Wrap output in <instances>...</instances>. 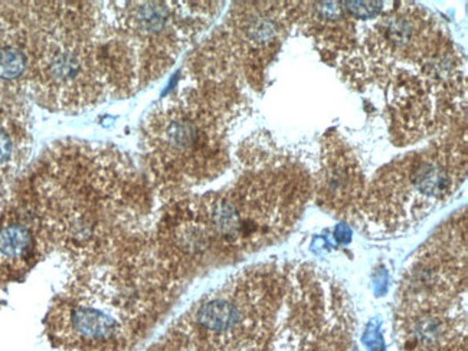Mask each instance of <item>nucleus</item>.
Wrapping results in <instances>:
<instances>
[{
  "instance_id": "nucleus-1",
  "label": "nucleus",
  "mask_w": 468,
  "mask_h": 351,
  "mask_svg": "<svg viewBox=\"0 0 468 351\" xmlns=\"http://www.w3.org/2000/svg\"><path fill=\"white\" fill-rule=\"evenodd\" d=\"M222 124L196 97L169 101L147 123L146 145L156 169L182 179H198L221 166Z\"/></svg>"
},
{
  "instance_id": "nucleus-2",
  "label": "nucleus",
  "mask_w": 468,
  "mask_h": 351,
  "mask_svg": "<svg viewBox=\"0 0 468 351\" xmlns=\"http://www.w3.org/2000/svg\"><path fill=\"white\" fill-rule=\"evenodd\" d=\"M269 285L260 273L241 275L209 294L192 314V330L211 351H260L269 323Z\"/></svg>"
},
{
  "instance_id": "nucleus-3",
  "label": "nucleus",
  "mask_w": 468,
  "mask_h": 351,
  "mask_svg": "<svg viewBox=\"0 0 468 351\" xmlns=\"http://www.w3.org/2000/svg\"><path fill=\"white\" fill-rule=\"evenodd\" d=\"M100 62L91 39L78 29H61L45 41L37 59L39 88L57 104H87L99 94Z\"/></svg>"
},
{
  "instance_id": "nucleus-4",
  "label": "nucleus",
  "mask_w": 468,
  "mask_h": 351,
  "mask_svg": "<svg viewBox=\"0 0 468 351\" xmlns=\"http://www.w3.org/2000/svg\"><path fill=\"white\" fill-rule=\"evenodd\" d=\"M449 154L440 151L431 154H416L405 164L396 166L389 174V180L383 184H391L396 215L403 219L423 213L424 209L437 203L447 196L454 186L456 170Z\"/></svg>"
},
{
  "instance_id": "nucleus-5",
  "label": "nucleus",
  "mask_w": 468,
  "mask_h": 351,
  "mask_svg": "<svg viewBox=\"0 0 468 351\" xmlns=\"http://www.w3.org/2000/svg\"><path fill=\"white\" fill-rule=\"evenodd\" d=\"M63 318L70 336L88 345L107 344L114 340L123 328L121 321L108 308L87 301L67 306Z\"/></svg>"
},
{
  "instance_id": "nucleus-6",
  "label": "nucleus",
  "mask_w": 468,
  "mask_h": 351,
  "mask_svg": "<svg viewBox=\"0 0 468 351\" xmlns=\"http://www.w3.org/2000/svg\"><path fill=\"white\" fill-rule=\"evenodd\" d=\"M359 182L358 167L342 151H337L325 169L321 184L325 183V191L334 195V199H349L354 191L352 190Z\"/></svg>"
},
{
  "instance_id": "nucleus-7",
  "label": "nucleus",
  "mask_w": 468,
  "mask_h": 351,
  "mask_svg": "<svg viewBox=\"0 0 468 351\" xmlns=\"http://www.w3.org/2000/svg\"><path fill=\"white\" fill-rule=\"evenodd\" d=\"M34 248L30 229L21 222H10L0 228V261L8 265L23 262Z\"/></svg>"
},
{
  "instance_id": "nucleus-8",
  "label": "nucleus",
  "mask_w": 468,
  "mask_h": 351,
  "mask_svg": "<svg viewBox=\"0 0 468 351\" xmlns=\"http://www.w3.org/2000/svg\"><path fill=\"white\" fill-rule=\"evenodd\" d=\"M29 65L26 51L9 38L0 41V83H12L25 75Z\"/></svg>"
},
{
  "instance_id": "nucleus-9",
  "label": "nucleus",
  "mask_w": 468,
  "mask_h": 351,
  "mask_svg": "<svg viewBox=\"0 0 468 351\" xmlns=\"http://www.w3.org/2000/svg\"><path fill=\"white\" fill-rule=\"evenodd\" d=\"M19 156V137L14 127L0 117V171L14 167Z\"/></svg>"
},
{
  "instance_id": "nucleus-10",
  "label": "nucleus",
  "mask_w": 468,
  "mask_h": 351,
  "mask_svg": "<svg viewBox=\"0 0 468 351\" xmlns=\"http://www.w3.org/2000/svg\"><path fill=\"white\" fill-rule=\"evenodd\" d=\"M346 9L358 18H374L382 8L379 2H347Z\"/></svg>"
}]
</instances>
